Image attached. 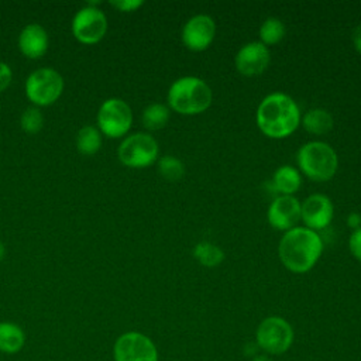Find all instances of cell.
<instances>
[{"label": "cell", "instance_id": "obj_1", "mask_svg": "<svg viewBox=\"0 0 361 361\" xmlns=\"http://www.w3.org/2000/svg\"><path fill=\"white\" fill-rule=\"evenodd\" d=\"M300 118L298 103L282 92H274L265 96L255 114L262 134L275 140H282L293 134L300 124Z\"/></svg>", "mask_w": 361, "mask_h": 361}, {"label": "cell", "instance_id": "obj_2", "mask_svg": "<svg viewBox=\"0 0 361 361\" xmlns=\"http://www.w3.org/2000/svg\"><path fill=\"white\" fill-rule=\"evenodd\" d=\"M323 252L322 237L306 227H295L282 235L278 254L285 265L293 274H306L319 261Z\"/></svg>", "mask_w": 361, "mask_h": 361}, {"label": "cell", "instance_id": "obj_3", "mask_svg": "<svg viewBox=\"0 0 361 361\" xmlns=\"http://www.w3.org/2000/svg\"><path fill=\"white\" fill-rule=\"evenodd\" d=\"M168 106L179 114L195 116L206 111L213 100L210 86L197 76H182L168 90Z\"/></svg>", "mask_w": 361, "mask_h": 361}, {"label": "cell", "instance_id": "obj_4", "mask_svg": "<svg viewBox=\"0 0 361 361\" xmlns=\"http://www.w3.org/2000/svg\"><path fill=\"white\" fill-rule=\"evenodd\" d=\"M296 162L300 172L314 182L330 180L338 168L334 148L324 141L305 142L296 152Z\"/></svg>", "mask_w": 361, "mask_h": 361}, {"label": "cell", "instance_id": "obj_5", "mask_svg": "<svg viewBox=\"0 0 361 361\" xmlns=\"http://www.w3.org/2000/svg\"><path fill=\"white\" fill-rule=\"evenodd\" d=\"M292 324L281 316H268L259 322L255 330V344L267 355H282L293 344Z\"/></svg>", "mask_w": 361, "mask_h": 361}, {"label": "cell", "instance_id": "obj_6", "mask_svg": "<svg viewBox=\"0 0 361 361\" xmlns=\"http://www.w3.org/2000/svg\"><path fill=\"white\" fill-rule=\"evenodd\" d=\"M63 90V78L52 68H39L31 72L25 80V94L35 106H51Z\"/></svg>", "mask_w": 361, "mask_h": 361}, {"label": "cell", "instance_id": "obj_7", "mask_svg": "<svg viewBox=\"0 0 361 361\" xmlns=\"http://www.w3.org/2000/svg\"><path fill=\"white\" fill-rule=\"evenodd\" d=\"M158 142L148 133H134L127 135L117 151L120 162L128 168L149 166L158 159Z\"/></svg>", "mask_w": 361, "mask_h": 361}, {"label": "cell", "instance_id": "obj_8", "mask_svg": "<svg viewBox=\"0 0 361 361\" xmlns=\"http://www.w3.org/2000/svg\"><path fill=\"white\" fill-rule=\"evenodd\" d=\"M99 131L109 138H120L128 133L133 124V111L127 102L110 97L102 103L96 116Z\"/></svg>", "mask_w": 361, "mask_h": 361}, {"label": "cell", "instance_id": "obj_9", "mask_svg": "<svg viewBox=\"0 0 361 361\" xmlns=\"http://www.w3.org/2000/svg\"><path fill=\"white\" fill-rule=\"evenodd\" d=\"M106 31V14L97 7L96 1H89L73 16L72 34L82 44H97L104 37Z\"/></svg>", "mask_w": 361, "mask_h": 361}, {"label": "cell", "instance_id": "obj_10", "mask_svg": "<svg viewBox=\"0 0 361 361\" xmlns=\"http://www.w3.org/2000/svg\"><path fill=\"white\" fill-rule=\"evenodd\" d=\"M114 361H158L155 343L144 333L126 331L117 337L113 347Z\"/></svg>", "mask_w": 361, "mask_h": 361}, {"label": "cell", "instance_id": "obj_11", "mask_svg": "<svg viewBox=\"0 0 361 361\" xmlns=\"http://www.w3.org/2000/svg\"><path fill=\"white\" fill-rule=\"evenodd\" d=\"M216 35V23L207 14H196L190 17L182 27L183 45L195 52L204 51L210 47Z\"/></svg>", "mask_w": 361, "mask_h": 361}, {"label": "cell", "instance_id": "obj_12", "mask_svg": "<svg viewBox=\"0 0 361 361\" xmlns=\"http://www.w3.org/2000/svg\"><path fill=\"white\" fill-rule=\"evenodd\" d=\"M333 214V203L326 195L313 193L300 203V220L306 228L316 233L331 223Z\"/></svg>", "mask_w": 361, "mask_h": 361}, {"label": "cell", "instance_id": "obj_13", "mask_svg": "<svg viewBox=\"0 0 361 361\" xmlns=\"http://www.w3.org/2000/svg\"><path fill=\"white\" fill-rule=\"evenodd\" d=\"M269 61V49L259 41H251L244 44L234 58L237 71L244 76L261 75L264 71H267Z\"/></svg>", "mask_w": 361, "mask_h": 361}, {"label": "cell", "instance_id": "obj_14", "mask_svg": "<svg viewBox=\"0 0 361 361\" xmlns=\"http://www.w3.org/2000/svg\"><path fill=\"white\" fill-rule=\"evenodd\" d=\"M268 223L272 228L288 231L298 227L300 220V202L295 196H276L268 207Z\"/></svg>", "mask_w": 361, "mask_h": 361}, {"label": "cell", "instance_id": "obj_15", "mask_svg": "<svg viewBox=\"0 0 361 361\" xmlns=\"http://www.w3.org/2000/svg\"><path fill=\"white\" fill-rule=\"evenodd\" d=\"M48 44V32L38 23L27 24L18 35V49L30 59L41 58L47 52Z\"/></svg>", "mask_w": 361, "mask_h": 361}, {"label": "cell", "instance_id": "obj_16", "mask_svg": "<svg viewBox=\"0 0 361 361\" xmlns=\"http://www.w3.org/2000/svg\"><path fill=\"white\" fill-rule=\"evenodd\" d=\"M271 183L279 195L293 196L302 186V175L295 166L282 165L272 173Z\"/></svg>", "mask_w": 361, "mask_h": 361}, {"label": "cell", "instance_id": "obj_17", "mask_svg": "<svg viewBox=\"0 0 361 361\" xmlns=\"http://www.w3.org/2000/svg\"><path fill=\"white\" fill-rule=\"evenodd\" d=\"M300 123H302L303 128L313 135L327 134L333 128V124H334L331 114L327 110L320 109V107L307 110L303 114V117L300 118Z\"/></svg>", "mask_w": 361, "mask_h": 361}, {"label": "cell", "instance_id": "obj_18", "mask_svg": "<svg viewBox=\"0 0 361 361\" xmlns=\"http://www.w3.org/2000/svg\"><path fill=\"white\" fill-rule=\"evenodd\" d=\"M25 343L23 329L11 322H0V351L6 354L18 353Z\"/></svg>", "mask_w": 361, "mask_h": 361}, {"label": "cell", "instance_id": "obj_19", "mask_svg": "<svg viewBox=\"0 0 361 361\" xmlns=\"http://www.w3.org/2000/svg\"><path fill=\"white\" fill-rule=\"evenodd\" d=\"M169 116H171V110L166 104L151 103L142 110L141 123L147 130L157 131L164 128L168 124Z\"/></svg>", "mask_w": 361, "mask_h": 361}, {"label": "cell", "instance_id": "obj_20", "mask_svg": "<svg viewBox=\"0 0 361 361\" xmlns=\"http://www.w3.org/2000/svg\"><path fill=\"white\" fill-rule=\"evenodd\" d=\"M102 147V134L93 126L82 127L76 134V148L83 155H93Z\"/></svg>", "mask_w": 361, "mask_h": 361}, {"label": "cell", "instance_id": "obj_21", "mask_svg": "<svg viewBox=\"0 0 361 361\" xmlns=\"http://www.w3.org/2000/svg\"><path fill=\"white\" fill-rule=\"evenodd\" d=\"M193 257L202 265L213 268V267H217L219 264L223 262L224 252L219 245H216L213 243H209V241H202V243L195 245Z\"/></svg>", "mask_w": 361, "mask_h": 361}, {"label": "cell", "instance_id": "obj_22", "mask_svg": "<svg viewBox=\"0 0 361 361\" xmlns=\"http://www.w3.org/2000/svg\"><path fill=\"white\" fill-rule=\"evenodd\" d=\"M285 24L276 17H269L259 27V42H262L265 47L275 45L285 37Z\"/></svg>", "mask_w": 361, "mask_h": 361}, {"label": "cell", "instance_id": "obj_23", "mask_svg": "<svg viewBox=\"0 0 361 361\" xmlns=\"http://www.w3.org/2000/svg\"><path fill=\"white\" fill-rule=\"evenodd\" d=\"M158 172L165 180L176 182L185 175V165L173 155H164L158 159Z\"/></svg>", "mask_w": 361, "mask_h": 361}, {"label": "cell", "instance_id": "obj_24", "mask_svg": "<svg viewBox=\"0 0 361 361\" xmlns=\"http://www.w3.org/2000/svg\"><path fill=\"white\" fill-rule=\"evenodd\" d=\"M20 124H21V128L27 134H37L44 126V116L38 107H35V106L28 107L21 114Z\"/></svg>", "mask_w": 361, "mask_h": 361}, {"label": "cell", "instance_id": "obj_25", "mask_svg": "<svg viewBox=\"0 0 361 361\" xmlns=\"http://www.w3.org/2000/svg\"><path fill=\"white\" fill-rule=\"evenodd\" d=\"M144 4L142 0H111L110 6L123 13H131L138 10Z\"/></svg>", "mask_w": 361, "mask_h": 361}, {"label": "cell", "instance_id": "obj_26", "mask_svg": "<svg viewBox=\"0 0 361 361\" xmlns=\"http://www.w3.org/2000/svg\"><path fill=\"white\" fill-rule=\"evenodd\" d=\"M348 248L353 257L361 262V228L351 233L348 238Z\"/></svg>", "mask_w": 361, "mask_h": 361}, {"label": "cell", "instance_id": "obj_27", "mask_svg": "<svg viewBox=\"0 0 361 361\" xmlns=\"http://www.w3.org/2000/svg\"><path fill=\"white\" fill-rule=\"evenodd\" d=\"M11 79H13L11 68L6 62L0 61V93L10 86Z\"/></svg>", "mask_w": 361, "mask_h": 361}, {"label": "cell", "instance_id": "obj_28", "mask_svg": "<svg viewBox=\"0 0 361 361\" xmlns=\"http://www.w3.org/2000/svg\"><path fill=\"white\" fill-rule=\"evenodd\" d=\"M347 224L350 228H353V231L361 228V214L357 212H351L347 216Z\"/></svg>", "mask_w": 361, "mask_h": 361}, {"label": "cell", "instance_id": "obj_29", "mask_svg": "<svg viewBox=\"0 0 361 361\" xmlns=\"http://www.w3.org/2000/svg\"><path fill=\"white\" fill-rule=\"evenodd\" d=\"M351 41L357 52L361 54V24H358L351 32Z\"/></svg>", "mask_w": 361, "mask_h": 361}, {"label": "cell", "instance_id": "obj_30", "mask_svg": "<svg viewBox=\"0 0 361 361\" xmlns=\"http://www.w3.org/2000/svg\"><path fill=\"white\" fill-rule=\"evenodd\" d=\"M251 361H272V358H271L269 355L264 354V353H259V354H257L255 357H252Z\"/></svg>", "mask_w": 361, "mask_h": 361}, {"label": "cell", "instance_id": "obj_31", "mask_svg": "<svg viewBox=\"0 0 361 361\" xmlns=\"http://www.w3.org/2000/svg\"><path fill=\"white\" fill-rule=\"evenodd\" d=\"M4 254H6V248H4V244L0 241V261L4 258Z\"/></svg>", "mask_w": 361, "mask_h": 361}]
</instances>
